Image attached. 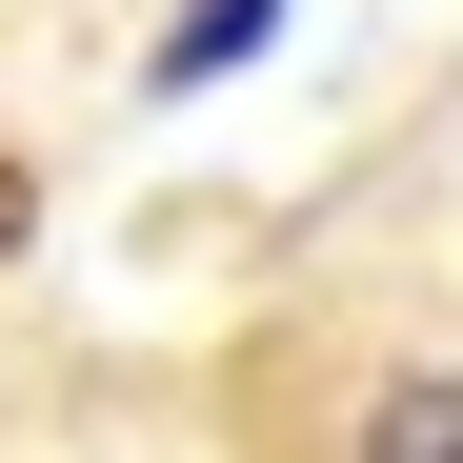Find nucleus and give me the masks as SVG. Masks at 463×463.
Returning a JSON list of instances; mask_svg holds the SVG:
<instances>
[{"instance_id": "nucleus-1", "label": "nucleus", "mask_w": 463, "mask_h": 463, "mask_svg": "<svg viewBox=\"0 0 463 463\" xmlns=\"http://www.w3.org/2000/svg\"><path fill=\"white\" fill-rule=\"evenodd\" d=\"M363 463H463V383H383V423H363Z\"/></svg>"}, {"instance_id": "nucleus-2", "label": "nucleus", "mask_w": 463, "mask_h": 463, "mask_svg": "<svg viewBox=\"0 0 463 463\" xmlns=\"http://www.w3.org/2000/svg\"><path fill=\"white\" fill-rule=\"evenodd\" d=\"M262 21H282V0H202V21H182V41H162V81H222V61H242V41H262Z\"/></svg>"}]
</instances>
